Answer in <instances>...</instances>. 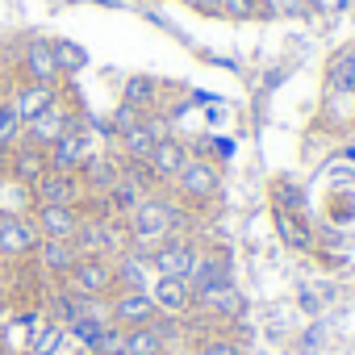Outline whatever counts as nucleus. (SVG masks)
Returning a JSON list of instances; mask_svg holds the SVG:
<instances>
[{
	"label": "nucleus",
	"instance_id": "nucleus-26",
	"mask_svg": "<svg viewBox=\"0 0 355 355\" xmlns=\"http://www.w3.org/2000/svg\"><path fill=\"white\" fill-rule=\"evenodd\" d=\"M21 134H26V125H21V117H17L13 101L0 96V171H5V159H9V150L21 142Z\"/></svg>",
	"mask_w": 355,
	"mask_h": 355
},
{
	"label": "nucleus",
	"instance_id": "nucleus-12",
	"mask_svg": "<svg viewBox=\"0 0 355 355\" xmlns=\"http://www.w3.org/2000/svg\"><path fill=\"white\" fill-rule=\"evenodd\" d=\"M222 280H234V255L222 243H205L197 251L193 272H189V288L197 293V288H209V284H222Z\"/></svg>",
	"mask_w": 355,
	"mask_h": 355
},
{
	"label": "nucleus",
	"instance_id": "nucleus-27",
	"mask_svg": "<svg viewBox=\"0 0 355 355\" xmlns=\"http://www.w3.org/2000/svg\"><path fill=\"white\" fill-rule=\"evenodd\" d=\"M63 338H67V330H63L55 318H42V322L34 326V334H30L26 355H55V351L63 347Z\"/></svg>",
	"mask_w": 355,
	"mask_h": 355
},
{
	"label": "nucleus",
	"instance_id": "nucleus-6",
	"mask_svg": "<svg viewBox=\"0 0 355 355\" xmlns=\"http://www.w3.org/2000/svg\"><path fill=\"white\" fill-rule=\"evenodd\" d=\"M38 243H42V234L30 214H0V259L5 263L30 259L38 251Z\"/></svg>",
	"mask_w": 355,
	"mask_h": 355
},
{
	"label": "nucleus",
	"instance_id": "nucleus-31",
	"mask_svg": "<svg viewBox=\"0 0 355 355\" xmlns=\"http://www.w3.org/2000/svg\"><path fill=\"white\" fill-rule=\"evenodd\" d=\"M88 355H125V330L109 322V326L101 330V338L88 347Z\"/></svg>",
	"mask_w": 355,
	"mask_h": 355
},
{
	"label": "nucleus",
	"instance_id": "nucleus-34",
	"mask_svg": "<svg viewBox=\"0 0 355 355\" xmlns=\"http://www.w3.org/2000/svg\"><path fill=\"white\" fill-rule=\"evenodd\" d=\"M268 0H222V13L226 17H255V13H263L268 17Z\"/></svg>",
	"mask_w": 355,
	"mask_h": 355
},
{
	"label": "nucleus",
	"instance_id": "nucleus-18",
	"mask_svg": "<svg viewBox=\"0 0 355 355\" xmlns=\"http://www.w3.org/2000/svg\"><path fill=\"white\" fill-rule=\"evenodd\" d=\"M76 121H80V113L63 109V101H59L55 109H46L38 121H30V125H26L21 142H30V146H42V150H46V146H55V142H59V138H63V134H67Z\"/></svg>",
	"mask_w": 355,
	"mask_h": 355
},
{
	"label": "nucleus",
	"instance_id": "nucleus-30",
	"mask_svg": "<svg viewBox=\"0 0 355 355\" xmlns=\"http://www.w3.org/2000/svg\"><path fill=\"white\" fill-rule=\"evenodd\" d=\"M193 351L197 355H243V343L234 334H201L193 338Z\"/></svg>",
	"mask_w": 355,
	"mask_h": 355
},
{
	"label": "nucleus",
	"instance_id": "nucleus-21",
	"mask_svg": "<svg viewBox=\"0 0 355 355\" xmlns=\"http://www.w3.org/2000/svg\"><path fill=\"white\" fill-rule=\"evenodd\" d=\"M150 280H155V268H150L146 255H138V251H121V255L113 259V284H117V288L146 293Z\"/></svg>",
	"mask_w": 355,
	"mask_h": 355
},
{
	"label": "nucleus",
	"instance_id": "nucleus-4",
	"mask_svg": "<svg viewBox=\"0 0 355 355\" xmlns=\"http://www.w3.org/2000/svg\"><path fill=\"white\" fill-rule=\"evenodd\" d=\"M59 284H67L76 297L109 301V297L117 293V284H113V259H105V255H80L76 268H71Z\"/></svg>",
	"mask_w": 355,
	"mask_h": 355
},
{
	"label": "nucleus",
	"instance_id": "nucleus-17",
	"mask_svg": "<svg viewBox=\"0 0 355 355\" xmlns=\"http://www.w3.org/2000/svg\"><path fill=\"white\" fill-rule=\"evenodd\" d=\"M146 293H150L155 309H159V313H167V318H189V313H193V288H189V280L155 276Z\"/></svg>",
	"mask_w": 355,
	"mask_h": 355
},
{
	"label": "nucleus",
	"instance_id": "nucleus-1",
	"mask_svg": "<svg viewBox=\"0 0 355 355\" xmlns=\"http://www.w3.org/2000/svg\"><path fill=\"white\" fill-rule=\"evenodd\" d=\"M175 201H184L189 209H205V205H214L218 197H222V167H218V159H209V155H193L184 167H180V175L171 180V189H167Z\"/></svg>",
	"mask_w": 355,
	"mask_h": 355
},
{
	"label": "nucleus",
	"instance_id": "nucleus-24",
	"mask_svg": "<svg viewBox=\"0 0 355 355\" xmlns=\"http://www.w3.org/2000/svg\"><path fill=\"white\" fill-rule=\"evenodd\" d=\"M268 197H272V209L280 214H305V184L293 180V175H272Z\"/></svg>",
	"mask_w": 355,
	"mask_h": 355
},
{
	"label": "nucleus",
	"instance_id": "nucleus-23",
	"mask_svg": "<svg viewBox=\"0 0 355 355\" xmlns=\"http://www.w3.org/2000/svg\"><path fill=\"white\" fill-rule=\"evenodd\" d=\"M159 96H163V84L155 76H125L121 84V105H134L138 113H155Z\"/></svg>",
	"mask_w": 355,
	"mask_h": 355
},
{
	"label": "nucleus",
	"instance_id": "nucleus-38",
	"mask_svg": "<svg viewBox=\"0 0 355 355\" xmlns=\"http://www.w3.org/2000/svg\"><path fill=\"white\" fill-rule=\"evenodd\" d=\"M159 355H171V351H159Z\"/></svg>",
	"mask_w": 355,
	"mask_h": 355
},
{
	"label": "nucleus",
	"instance_id": "nucleus-8",
	"mask_svg": "<svg viewBox=\"0 0 355 355\" xmlns=\"http://www.w3.org/2000/svg\"><path fill=\"white\" fill-rule=\"evenodd\" d=\"M197 251H201L197 239H163V243L150 251V268H155V276L189 280V272H193V263H197Z\"/></svg>",
	"mask_w": 355,
	"mask_h": 355
},
{
	"label": "nucleus",
	"instance_id": "nucleus-3",
	"mask_svg": "<svg viewBox=\"0 0 355 355\" xmlns=\"http://www.w3.org/2000/svg\"><path fill=\"white\" fill-rule=\"evenodd\" d=\"M76 251L80 255H105V259H117L121 251H130V230H125V218H96V214H84L80 230H76Z\"/></svg>",
	"mask_w": 355,
	"mask_h": 355
},
{
	"label": "nucleus",
	"instance_id": "nucleus-20",
	"mask_svg": "<svg viewBox=\"0 0 355 355\" xmlns=\"http://www.w3.org/2000/svg\"><path fill=\"white\" fill-rule=\"evenodd\" d=\"M80 180H84V193H88V197H105V193L121 180V155L96 150V155L80 167Z\"/></svg>",
	"mask_w": 355,
	"mask_h": 355
},
{
	"label": "nucleus",
	"instance_id": "nucleus-5",
	"mask_svg": "<svg viewBox=\"0 0 355 355\" xmlns=\"http://www.w3.org/2000/svg\"><path fill=\"white\" fill-rule=\"evenodd\" d=\"M243 309H247V297L239 293L234 280H222V284L193 293V313L205 322H234V318H243Z\"/></svg>",
	"mask_w": 355,
	"mask_h": 355
},
{
	"label": "nucleus",
	"instance_id": "nucleus-7",
	"mask_svg": "<svg viewBox=\"0 0 355 355\" xmlns=\"http://www.w3.org/2000/svg\"><path fill=\"white\" fill-rule=\"evenodd\" d=\"M167 134H171L167 117H159V113H142V121H138V125H134L125 138H117V146H121V159H130V163H150L155 146H159Z\"/></svg>",
	"mask_w": 355,
	"mask_h": 355
},
{
	"label": "nucleus",
	"instance_id": "nucleus-2",
	"mask_svg": "<svg viewBox=\"0 0 355 355\" xmlns=\"http://www.w3.org/2000/svg\"><path fill=\"white\" fill-rule=\"evenodd\" d=\"M125 230H130V251L146 255L167 239V189L159 193H146L130 214H125Z\"/></svg>",
	"mask_w": 355,
	"mask_h": 355
},
{
	"label": "nucleus",
	"instance_id": "nucleus-25",
	"mask_svg": "<svg viewBox=\"0 0 355 355\" xmlns=\"http://www.w3.org/2000/svg\"><path fill=\"white\" fill-rule=\"evenodd\" d=\"M326 92H355V42L326 63Z\"/></svg>",
	"mask_w": 355,
	"mask_h": 355
},
{
	"label": "nucleus",
	"instance_id": "nucleus-35",
	"mask_svg": "<svg viewBox=\"0 0 355 355\" xmlns=\"http://www.w3.org/2000/svg\"><path fill=\"white\" fill-rule=\"evenodd\" d=\"M180 5H189L193 13H222V0H180Z\"/></svg>",
	"mask_w": 355,
	"mask_h": 355
},
{
	"label": "nucleus",
	"instance_id": "nucleus-33",
	"mask_svg": "<svg viewBox=\"0 0 355 355\" xmlns=\"http://www.w3.org/2000/svg\"><path fill=\"white\" fill-rule=\"evenodd\" d=\"M55 59H59V71L67 76V71H80L84 63H88V55L80 51V46H71V42H55Z\"/></svg>",
	"mask_w": 355,
	"mask_h": 355
},
{
	"label": "nucleus",
	"instance_id": "nucleus-13",
	"mask_svg": "<svg viewBox=\"0 0 355 355\" xmlns=\"http://www.w3.org/2000/svg\"><path fill=\"white\" fill-rule=\"evenodd\" d=\"M109 318H113V326H121V330H138V326H150V322L159 318V309H155L150 293L117 288V293L109 297Z\"/></svg>",
	"mask_w": 355,
	"mask_h": 355
},
{
	"label": "nucleus",
	"instance_id": "nucleus-36",
	"mask_svg": "<svg viewBox=\"0 0 355 355\" xmlns=\"http://www.w3.org/2000/svg\"><path fill=\"white\" fill-rule=\"evenodd\" d=\"M9 313V288H5V280H0V318Z\"/></svg>",
	"mask_w": 355,
	"mask_h": 355
},
{
	"label": "nucleus",
	"instance_id": "nucleus-32",
	"mask_svg": "<svg viewBox=\"0 0 355 355\" xmlns=\"http://www.w3.org/2000/svg\"><path fill=\"white\" fill-rule=\"evenodd\" d=\"M138 121H142V113H138L134 105H117V109H113V117H109V130H113V138H125Z\"/></svg>",
	"mask_w": 355,
	"mask_h": 355
},
{
	"label": "nucleus",
	"instance_id": "nucleus-14",
	"mask_svg": "<svg viewBox=\"0 0 355 355\" xmlns=\"http://www.w3.org/2000/svg\"><path fill=\"white\" fill-rule=\"evenodd\" d=\"M193 159V142H184L180 134H167L159 146H155V155H150V171H155V180H159V189H171V180L180 175V167Z\"/></svg>",
	"mask_w": 355,
	"mask_h": 355
},
{
	"label": "nucleus",
	"instance_id": "nucleus-22",
	"mask_svg": "<svg viewBox=\"0 0 355 355\" xmlns=\"http://www.w3.org/2000/svg\"><path fill=\"white\" fill-rule=\"evenodd\" d=\"M272 226H276V239L288 251H313L318 247V234H313V226H309L305 214H280V209H272Z\"/></svg>",
	"mask_w": 355,
	"mask_h": 355
},
{
	"label": "nucleus",
	"instance_id": "nucleus-19",
	"mask_svg": "<svg viewBox=\"0 0 355 355\" xmlns=\"http://www.w3.org/2000/svg\"><path fill=\"white\" fill-rule=\"evenodd\" d=\"M30 259L38 263V272H42V276H51V280L59 284V280L76 268L80 251H76V243H71V239H42V243H38V251H34Z\"/></svg>",
	"mask_w": 355,
	"mask_h": 355
},
{
	"label": "nucleus",
	"instance_id": "nucleus-16",
	"mask_svg": "<svg viewBox=\"0 0 355 355\" xmlns=\"http://www.w3.org/2000/svg\"><path fill=\"white\" fill-rule=\"evenodd\" d=\"M46 171H51L46 167V150L42 146H30V142H17L9 150V159H5V175H9L13 184H21V189H34Z\"/></svg>",
	"mask_w": 355,
	"mask_h": 355
},
{
	"label": "nucleus",
	"instance_id": "nucleus-10",
	"mask_svg": "<svg viewBox=\"0 0 355 355\" xmlns=\"http://www.w3.org/2000/svg\"><path fill=\"white\" fill-rule=\"evenodd\" d=\"M17 71H21V80H34V84H59L63 71H59V59H55V42L51 38H26Z\"/></svg>",
	"mask_w": 355,
	"mask_h": 355
},
{
	"label": "nucleus",
	"instance_id": "nucleus-9",
	"mask_svg": "<svg viewBox=\"0 0 355 355\" xmlns=\"http://www.w3.org/2000/svg\"><path fill=\"white\" fill-rule=\"evenodd\" d=\"M30 197H34V205H84L88 201L80 171H46L30 189Z\"/></svg>",
	"mask_w": 355,
	"mask_h": 355
},
{
	"label": "nucleus",
	"instance_id": "nucleus-37",
	"mask_svg": "<svg viewBox=\"0 0 355 355\" xmlns=\"http://www.w3.org/2000/svg\"><path fill=\"white\" fill-rule=\"evenodd\" d=\"M171 355H197V351H193V343H180V347H171Z\"/></svg>",
	"mask_w": 355,
	"mask_h": 355
},
{
	"label": "nucleus",
	"instance_id": "nucleus-29",
	"mask_svg": "<svg viewBox=\"0 0 355 355\" xmlns=\"http://www.w3.org/2000/svg\"><path fill=\"white\" fill-rule=\"evenodd\" d=\"M159 351H167V343L155 334V326L125 330V355H159Z\"/></svg>",
	"mask_w": 355,
	"mask_h": 355
},
{
	"label": "nucleus",
	"instance_id": "nucleus-28",
	"mask_svg": "<svg viewBox=\"0 0 355 355\" xmlns=\"http://www.w3.org/2000/svg\"><path fill=\"white\" fill-rule=\"evenodd\" d=\"M142 197H146V193H142L134 180H125V175H121V180L105 193V205H109V214H113V218H125V214H130Z\"/></svg>",
	"mask_w": 355,
	"mask_h": 355
},
{
	"label": "nucleus",
	"instance_id": "nucleus-11",
	"mask_svg": "<svg viewBox=\"0 0 355 355\" xmlns=\"http://www.w3.org/2000/svg\"><path fill=\"white\" fill-rule=\"evenodd\" d=\"M9 101H13V109H17L21 125H30V121H38L46 109H55V105L63 101V88H59V84H34V80H17V84H13V92H9Z\"/></svg>",
	"mask_w": 355,
	"mask_h": 355
},
{
	"label": "nucleus",
	"instance_id": "nucleus-39",
	"mask_svg": "<svg viewBox=\"0 0 355 355\" xmlns=\"http://www.w3.org/2000/svg\"><path fill=\"white\" fill-rule=\"evenodd\" d=\"M351 101H355V92H351Z\"/></svg>",
	"mask_w": 355,
	"mask_h": 355
},
{
	"label": "nucleus",
	"instance_id": "nucleus-15",
	"mask_svg": "<svg viewBox=\"0 0 355 355\" xmlns=\"http://www.w3.org/2000/svg\"><path fill=\"white\" fill-rule=\"evenodd\" d=\"M30 218L42 239H76V230L84 222V205H34Z\"/></svg>",
	"mask_w": 355,
	"mask_h": 355
}]
</instances>
